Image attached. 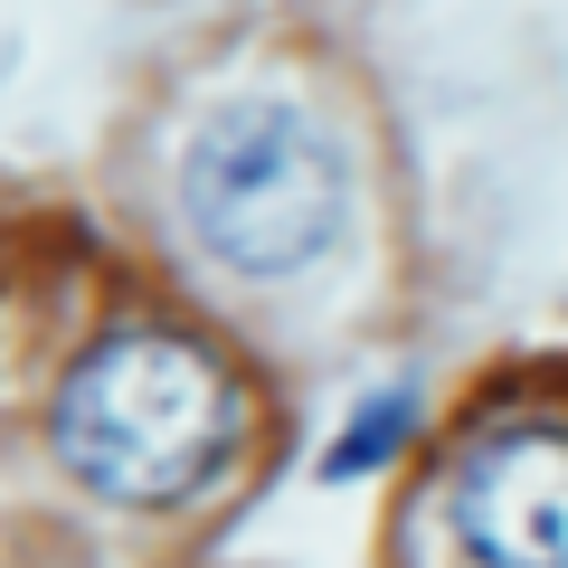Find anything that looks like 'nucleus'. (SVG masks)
<instances>
[{
    "label": "nucleus",
    "mask_w": 568,
    "mask_h": 568,
    "mask_svg": "<svg viewBox=\"0 0 568 568\" xmlns=\"http://www.w3.org/2000/svg\"><path fill=\"white\" fill-rule=\"evenodd\" d=\"M48 446L95 503L114 511H181L237 465L246 446V388L209 342L162 323L104 332L58 379Z\"/></svg>",
    "instance_id": "obj_1"
},
{
    "label": "nucleus",
    "mask_w": 568,
    "mask_h": 568,
    "mask_svg": "<svg viewBox=\"0 0 568 568\" xmlns=\"http://www.w3.org/2000/svg\"><path fill=\"white\" fill-rule=\"evenodd\" d=\"M181 219L227 275L284 284L342 237L351 162L294 95H237L181 152Z\"/></svg>",
    "instance_id": "obj_2"
},
{
    "label": "nucleus",
    "mask_w": 568,
    "mask_h": 568,
    "mask_svg": "<svg viewBox=\"0 0 568 568\" xmlns=\"http://www.w3.org/2000/svg\"><path fill=\"white\" fill-rule=\"evenodd\" d=\"M446 511L474 568H568V426H484L446 474Z\"/></svg>",
    "instance_id": "obj_3"
},
{
    "label": "nucleus",
    "mask_w": 568,
    "mask_h": 568,
    "mask_svg": "<svg viewBox=\"0 0 568 568\" xmlns=\"http://www.w3.org/2000/svg\"><path fill=\"white\" fill-rule=\"evenodd\" d=\"M417 417H426V407H417V388H407V379L398 388H369V398L342 417V436H332L323 484H369L379 465H398V446L417 436Z\"/></svg>",
    "instance_id": "obj_4"
}]
</instances>
